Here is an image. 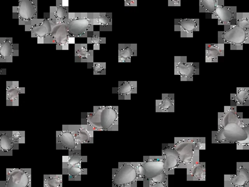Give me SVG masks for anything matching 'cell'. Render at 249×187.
<instances>
[{
	"label": "cell",
	"mask_w": 249,
	"mask_h": 187,
	"mask_svg": "<svg viewBox=\"0 0 249 187\" xmlns=\"http://www.w3.org/2000/svg\"><path fill=\"white\" fill-rule=\"evenodd\" d=\"M10 135L18 144L25 143V131H10Z\"/></svg>",
	"instance_id": "cell-41"
},
{
	"label": "cell",
	"mask_w": 249,
	"mask_h": 187,
	"mask_svg": "<svg viewBox=\"0 0 249 187\" xmlns=\"http://www.w3.org/2000/svg\"><path fill=\"white\" fill-rule=\"evenodd\" d=\"M137 55V45L136 44H119V62H130L133 57Z\"/></svg>",
	"instance_id": "cell-29"
},
{
	"label": "cell",
	"mask_w": 249,
	"mask_h": 187,
	"mask_svg": "<svg viewBox=\"0 0 249 187\" xmlns=\"http://www.w3.org/2000/svg\"><path fill=\"white\" fill-rule=\"evenodd\" d=\"M235 24L242 28V29L249 31V13H238L237 12Z\"/></svg>",
	"instance_id": "cell-37"
},
{
	"label": "cell",
	"mask_w": 249,
	"mask_h": 187,
	"mask_svg": "<svg viewBox=\"0 0 249 187\" xmlns=\"http://www.w3.org/2000/svg\"><path fill=\"white\" fill-rule=\"evenodd\" d=\"M72 131L78 144H92L93 142L94 130L89 125H66Z\"/></svg>",
	"instance_id": "cell-19"
},
{
	"label": "cell",
	"mask_w": 249,
	"mask_h": 187,
	"mask_svg": "<svg viewBox=\"0 0 249 187\" xmlns=\"http://www.w3.org/2000/svg\"><path fill=\"white\" fill-rule=\"evenodd\" d=\"M6 70H5V69H3V70H2V69H1V67H0V79H1V76H2V74H4V75H5V74H6Z\"/></svg>",
	"instance_id": "cell-45"
},
{
	"label": "cell",
	"mask_w": 249,
	"mask_h": 187,
	"mask_svg": "<svg viewBox=\"0 0 249 187\" xmlns=\"http://www.w3.org/2000/svg\"><path fill=\"white\" fill-rule=\"evenodd\" d=\"M225 43L220 36H218L217 44H206V62H217L219 57L224 56Z\"/></svg>",
	"instance_id": "cell-24"
},
{
	"label": "cell",
	"mask_w": 249,
	"mask_h": 187,
	"mask_svg": "<svg viewBox=\"0 0 249 187\" xmlns=\"http://www.w3.org/2000/svg\"><path fill=\"white\" fill-rule=\"evenodd\" d=\"M175 74L181 81H193L194 76L199 74V64L188 62L186 56H175Z\"/></svg>",
	"instance_id": "cell-11"
},
{
	"label": "cell",
	"mask_w": 249,
	"mask_h": 187,
	"mask_svg": "<svg viewBox=\"0 0 249 187\" xmlns=\"http://www.w3.org/2000/svg\"><path fill=\"white\" fill-rule=\"evenodd\" d=\"M140 181L151 179L164 171L163 156H146L142 162H139Z\"/></svg>",
	"instance_id": "cell-10"
},
{
	"label": "cell",
	"mask_w": 249,
	"mask_h": 187,
	"mask_svg": "<svg viewBox=\"0 0 249 187\" xmlns=\"http://www.w3.org/2000/svg\"><path fill=\"white\" fill-rule=\"evenodd\" d=\"M157 112H175V94H163L161 99L156 101Z\"/></svg>",
	"instance_id": "cell-28"
},
{
	"label": "cell",
	"mask_w": 249,
	"mask_h": 187,
	"mask_svg": "<svg viewBox=\"0 0 249 187\" xmlns=\"http://www.w3.org/2000/svg\"><path fill=\"white\" fill-rule=\"evenodd\" d=\"M87 161V156H82L77 153H69L68 156L62 157V170L66 169L70 166L81 165L83 162H86Z\"/></svg>",
	"instance_id": "cell-33"
},
{
	"label": "cell",
	"mask_w": 249,
	"mask_h": 187,
	"mask_svg": "<svg viewBox=\"0 0 249 187\" xmlns=\"http://www.w3.org/2000/svg\"><path fill=\"white\" fill-rule=\"evenodd\" d=\"M179 154L178 168H189L199 162L200 150L206 149L205 137H176L172 144Z\"/></svg>",
	"instance_id": "cell-2"
},
{
	"label": "cell",
	"mask_w": 249,
	"mask_h": 187,
	"mask_svg": "<svg viewBox=\"0 0 249 187\" xmlns=\"http://www.w3.org/2000/svg\"><path fill=\"white\" fill-rule=\"evenodd\" d=\"M188 181H205L206 180V163L198 162L187 168Z\"/></svg>",
	"instance_id": "cell-26"
},
{
	"label": "cell",
	"mask_w": 249,
	"mask_h": 187,
	"mask_svg": "<svg viewBox=\"0 0 249 187\" xmlns=\"http://www.w3.org/2000/svg\"><path fill=\"white\" fill-rule=\"evenodd\" d=\"M89 66L93 69L94 75H105L106 74L107 65L105 62H93Z\"/></svg>",
	"instance_id": "cell-39"
},
{
	"label": "cell",
	"mask_w": 249,
	"mask_h": 187,
	"mask_svg": "<svg viewBox=\"0 0 249 187\" xmlns=\"http://www.w3.org/2000/svg\"><path fill=\"white\" fill-rule=\"evenodd\" d=\"M19 56V45L12 37L0 38V62H13L14 56Z\"/></svg>",
	"instance_id": "cell-18"
},
{
	"label": "cell",
	"mask_w": 249,
	"mask_h": 187,
	"mask_svg": "<svg viewBox=\"0 0 249 187\" xmlns=\"http://www.w3.org/2000/svg\"><path fill=\"white\" fill-rule=\"evenodd\" d=\"M6 175L0 187H33L31 168H7Z\"/></svg>",
	"instance_id": "cell-9"
},
{
	"label": "cell",
	"mask_w": 249,
	"mask_h": 187,
	"mask_svg": "<svg viewBox=\"0 0 249 187\" xmlns=\"http://www.w3.org/2000/svg\"><path fill=\"white\" fill-rule=\"evenodd\" d=\"M88 44H91L93 46V51L99 50L102 44L106 42V37H102L100 35L99 31H93L91 34H89L88 37Z\"/></svg>",
	"instance_id": "cell-35"
},
{
	"label": "cell",
	"mask_w": 249,
	"mask_h": 187,
	"mask_svg": "<svg viewBox=\"0 0 249 187\" xmlns=\"http://www.w3.org/2000/svg\"><path fill=\"white\" fill-rule=\"evenodd\" d=\"M88 169L83 168L81 165L70 166L66 169L62 170V175H68L70 181H80L82 175H87Z\"/></svg>",
	"instance_id": "cell-32"
},
{
	"label": "cell",
	"mask_w": 249,
	"mask_h": 187,
	"mask_svg": "<svg viewBox=\"0 0 249 187\" xmlns=\"http://www.w3.org/2000/svg\"><path fill=\"white\" fill-rule=\"evenodd\" d=\"M139 162H119L112 169V184L118 187H136L140 181Z\"/></svg>",
	"instance_id": "cell-4"
},
{
	"label": "cell",
	"mask_w": 249,
	"mask_h": 187,
	"mask_svg": "<svg viewBox=\"0 0 249 187\" xmlns=\"http://www.w3.org/2000/svg\"><path fill=\"white\" fill-rule=\"evenodd\" d=\"M218 36L225 44H230L231 50H242L244 45L249 44V31L233 24L224 31H219Z\"/></svg>",
	"instance_id": "cell-7"
},
{
	"label": "cell",
	"mask_w": 249,
	"mask_h": 187,
	"mask_svg": "<svg viewBox=\"0 0 249 187\" xmlns=\"http://www.w3.org/2000/svg\"><path fill=\"white\" fill-rule=\"evenodd\" d=\"M24 92H25V88H20L19 81L6 82V105L7 106H18L19 94H24Z\"/></svg>",
	"instance_id": "cell-22"
},
{
	"label": "cell",
	"mask_w": 249,
	"mask_h": 187,
	"mask_svg": "<svg viewBox=\"0 0 249 187\" xmlns=\"http://www.w3.org/2000/svg\"><path fill=\"white\" fill-rule=\"evenodd\" d=\"M237 107L234 101L231 100V105L225 106L223 112L218 113V129L231 123H237L245 127L249 123V119H244L243 114L237 112Z\"/></svg>",
	"instance_id": "cell-13"
},
{
	"label": "cell",
	"mask_w": 249,
	"mask_h": 187,
	"mask_svg": "<svg viewBox=\"0 0 249 187\" xmlns=\"http://www.w3.org/2000/svg\"><path fill=\"white\" fill-rule=\"evenodd\" d=\"M247 138V133L243 127L237 123L228 124L212 132L213 144H229L243 141Z\"/></svg>",
	"instance_id": "cell-5"
},
{
	"label": "cell",
	"mask_w": 249,
	"mask_h": 187,
	"mask_svg": "<svg viewBox=\"0 0 249 187\" xmlns=\"http://www.w3.org/2000/svg\"><path fill=\"white\" fill-rule=\"evenodd\" d=\"M149 187H168V183H158L153 184Z\"/></svg>",
	"instance_id": "cell-44"
},
{
	"label": "cell",
	"mask_w": 249,
	"mask_h": 187,
	"mask_svg": "<svg viewBox=\"0 0 249 187\" xmlns=\"http://www.w3.org/2000/svg\"><path fill=\"white\" fill-rule=\"evenodd\" d=\"M65 24L72 38L88 37L95 26L93 13H70Z\"/></svg>",
	"instance_id": "cell-3"
},
{
	"label": "cell",
	"mask_w": 249,
	"mask_h": 187,
	"mask_svg": "<svg viewBox=\"0 0 249 187\" xmlns=\"http://www.w3.org/2000/svg\"><path fill=\"white\" fill-rule=\"evenodd\" d=\"M71 38L65 23L54 24L51 35V44H55L57 50H68Z\"/></svg>",
	"instance_id": "cell-16"
},
{
	"label": "cell",
	"mask_w": 249,
	"mask_h": 187,
	"mask_svg": "<svg viewBox=\"0 0 249 187\" xmlns=\"http://www.w3.org/2000/svg\"><path fill=\"white\" fill-rule=\"evenodd\" d=\"M183 0H168V6H180Z\"/></svg>",
	"instance_id": "cell-43"
},
{
	"label": "cell",
	"mask_w": 249,
	"mask_h": 187,
	"mask_svg": "<svg viewBox=\"0 0 249 187\" xmlns=\"http://www.w3.org/2000/svg\"><path fill=\"white\" fill-rule=\"evenodd\" d=\"M219 0H199V12L213 15Z\"/></svg>",
	"instance_id": "cell-34"
},
{
	"label": "cell",
	"mask_w": 249,
	"mask_h": 187,
	"mask_svg": "<svg viewBox=\"0 0 249 187\" xmlns=\"http://www.w3.org/2000/svg\"><path fill=\"white\" fill-rule=\"evenodd\" d=\"M93 50H89L87 44H75V61L91 64L93 62Z\"/></svg>",
	"instance_id": "cell-27"
},
{
	"label": "cell",
	"mask_w": 249,
	"mask_h": 187,
	"mask_svg": "<svg viewBox=\"0 0 249 187\" xmlns=\"http://www.w3.org/2000/svg\"><path fill=\"white\" fill-rule=\"evenodd\" d=\"M53 26L54 23L49 18V14H45L43 19L37 18L35 22L24 27L26 31H31V37L37 38L38 44H51Z\"/></svg>",
	"instance_id": "cell-8"
},
{
	"label": "cell",
	"mask_w": 249,
	"mask_h": 187,
	"mask_svg": "<svg viewBox=\"0 0 249 187\" xmlns=\"http://www.w3.org/2000/svg\"><path fill=\"white\" fill-rule=\"evenodd\" d=\"M113 91L118 95L119 99L130 100L132 94L137 93V82L120 81L118 87Z\"/></svg>",
	"instance_id": "cell-25"
},
{
	"label": "cell",
	"mask_w": 249,
	"mask_h": 187,
	"mask_svg": "<svg viewBox=\"0 0 249 187\" xmlns=\"http://www.w3.org/2000/svg\"><path fill=\"white\" fill-rule=\"evenodd\" d=\"M158 183H168V175L163 171L151 179L143 180V187H149L150 186Z\"/></svg>",
	"instance_id": "cell-38"
},
{
	"label": "cell",
	"mask_w": 249,
	"mask_h": 187,
	"mask_svg": "<svg viewBox=\"0 0 249 187\" xmlns=\"http://www.w3.org/2000/svg\"><path fill=\"white\" fill-rule=\"evenodd\" d=\"M126 6H137L139 0H123Z\"/></svg>",
	"instance_id": "cell-42"
},
{
	"label": "cell",
	"mask_w": 249,
	"mask_h": 187,
	"mask_svg": "<svg viewBox=\"0 0 249 187\" xmlns=\"http://www.w3.org/2000/svg\"><path fill=\"white\" fill-rule=\"evenodd\" d=\"M82 123L88 124L94 131H119V108L95 106L92 112L82 115Z\"/></svg>",
	"instance_id": "cell-1"
},
{
	"label": "cell",
	"mask_w": 249,
	"mask_h": 187,
	"mask_svg": "<svg viewBox=\"0 0 249 187\" xmlns=\"http://www.w3.org/2000/svg\"><path fill=\"white\" fill-rule=\"evenodd\" d=\"M43 187H62V175H44Z\"/></svg>",
	"instance_id": "cell-36"
},
{
	"label": "cell",
	"mask_w": 249,
	"mask_h": 187,
	"mask_svg": "<svg viewBox=\"0 0 249 187\" xmlns=\"http://www.w3.org/2000/svg\"><path fill=\"white\" fill-rule=\"evenodd\" d=\"M224 187H249V162H237L236 175H224Z\"/></svg>",
	"instance_id": "cell-15"
},
{
	"label": "cell",
	"mask_w": 249,
	"mask_h": 187,
	"mask_svg": "<svg viewBox=\"0 0 249 187\" xmlns=\"http://www.w3.org/2000/svg\"><path fill=\"white\" fill-rule=\"evenodd\" d=\"M56 149L81 154V144H78L72 131L66 125L62 126V131H56Z\"/></svg>",
	"instance_id": "cell-12"
},
{
	"label": "cell",
	"mask_w": 249,
	"mask_h": 187,
	"mask_svg": "<svg viewBox=\"0 0 249 187\" xmlns=\"http://www.w3.org/2000/svg\"><path fill=\"white\" fill-rule=\"evenodd\" d=\"M69 14L70 12L68 2L58 0L55 6H51L49 17L54 24H59L66 23L68 19Z\"/></svg>",
	"instance_id": "cell-21"
},
{
	"label": "cell",
	"mask_w": 249,
	"mask_h": 187,
	"mask_svg": "<svg viewBox=\"0 0 249 187\" xmlns=\"http://www.w3.org/2000/svg\"><path fill=\"white\" fill-rule=\"evenodd\" d=\"M244 130L247 133V138L243 141L237 143V149L238 150H249V121L247 124L243 127Z\"/></svg>",
	"instance_id": "cell-40"
},
{
	"label": "cell",
	"mask_w": 249,
	"mask_h": 187,
	"mask_svg": "<svg viewBox=\"0 0 249 187\" xmlns=\"http://www.w3.org/2000/svg\"><path fill=\"white\" fill-rule=\"evenodd\" d=\"M237 13L236 6H226L224 0H219L216 10L211 15V18L217 19L219 24L224 25L225 31L235 24Z\"/></svg>",
	"instance_id": "cell-14"
},
{
	"label": "cell",
	"mask_w": 249,
	"mask_h": 187,
	"mask_svg": "<svg viewBox=\"0 0 249 187\" xmlns=\"http://www.w3.org/2000/svg\"><path fill=\"white\" fill-rule=\"evenodd\" d=\"M19 145L12 138L10 131H0V155H13L14 150L19 149Z\"/></svg>",
	"instance_id": "cell-23"
},
{
	"label": "cell",
	"mask_w": 249,
	"mask_h": 187,
	"mask_svg": "<svg viewBox=\"0 0 249 187\" xmlns=\"http://www.w3.org/2000/svg\"><path fill=\"white\" fill-rule=\"evenodd\" d=\"M95 25L100 27L102 31H108L112 29V15L111 13H93Z\"/></svg>",
	"instance_id": "cell-30"
},
{
	"label": "cell",
	"mask_w": 249,
	"mask_h": 187,
	"mask_svg": "<svg viewBox=\"0 0 249 187\" xmlns=\"http://www.w3.org/2000/svg\"></svg>",
	"instance_id": "cell-46"
},
{
	"label": "cell",
	"mask_w": 249,
	"mask_h": 187,
	"mask_svg": "<svg viewBox=\"0 0 249 187\" xmlns=\"http://www.w3.org/2000/svg\"><path fill=\"white\" fill-rule=\"evenodd\" d=\"M13 18L24 27L35 22L37 19V0H19L18 6L13 7Z\"/></svg>",
	"instance_id": "cell-6"
},
{
	"label": "cell",
	"mask_w": 249,
	"mask_h": 187,
	"mask_svg": "<svg viewBox=\"0 0 249 187\" xmlns=\"http://www.w3.org/2000/svg\"><path fill=\"white\" fill-rule=\"evenodd\" d=\"M231 100L237 106H249V88H237L235 94H231Z\"/></svg>",
	"instance_id": "cell-31"
},
{
	"label": "cell",
	"mask_w": 249,
	"mask_h": 187,
	"mask_svg": "<svg viewBox=\"0 0 249 187\" xmlns=\"http://www.w3.org/2000/svg\"><path fill=\"white\" fill-rule=\"evenodd\" d=\"M162 156L164 163V172L167 175H173L180 162L179 154L175 150L172 144H167L164 145L162 150Z\"/></svg>",
	"instance_id": "cell-17"
},
{
	"label": "cell",
	"mask_w": 249,
	"mask_h": 187,
	"mask_svg": "<svg viewBox=\"0 0 249 187\" xmlns=\"http://www.w3.org/2000/svg\"><path fill=\"white\" fill-rule=\"evenodd\" d=\"M198 19H176L175 31H179L181 37H193L195 32L199 31Z\"/></svg>",
	"instance_id": "cell-20"
}]
</instances>
